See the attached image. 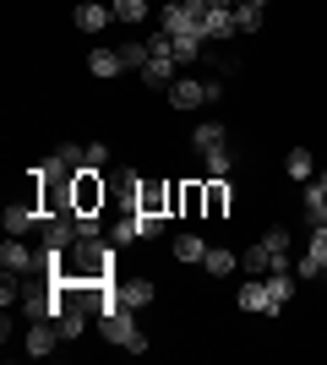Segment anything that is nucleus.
<instances>
[{
    "label": "nucleus",
    "mask_w": 327,
    "mask_h": 365,
    "mask_svg": "<svg viewBox=\"0 0 327 365\" xmlns=\"http://www.w3.org/2000/svg\"><path fill=\"white\" fill-rule=\"evenodd\" d=\"M240 267H246L251 278L262 273H279V267H289V229H267L262 240L251 245L246 257H240Z\"/></svg>",
    "instance_id": "1"
},
{
    "label": "nucleus",
    "mask_w": 327,
    "mask_h": 365,
    "mask_svg": "<svg viewBox=\"0 0 327 365\" xmlns=\"http://www.w3.org/2000/svg\"><path fill=\"white\" fill-rule=\"evenodd\" d=\"M98 338H109V344H120V349H131V354L147 349V338H142V327H137V311H125V305L98 311Z\"/></svg>",
    "instance_id": "2"
},
{
    "label": "nucleus",
    "mask_w": 327,
    "mask_h": 365,
    "mask_svg": "<svg viewBox=\"0 0 327 365\" xmlns=\"http://www.w3.org/2000/svg\"><path fill=\"white\" fill-rule=\"evenodd\" d=\"M38 224H44V191H38V175H33V191L6 207V235H28Z\"/></svg>",
    "instance_id": "3"
},
{
    "label": "nucleus",
    "mask_w": 327,
    "mask_h": 365,
    "mask_svg": "<svg viewBox=\"0 0 327 365\" xmlns=\"http://www.w3.org/2000/svg\"><path fill=\"white\" fill-rule=\"evenodd\" d=\"M104 202H109L104 175L82 164V169H77V180H71V207H77V213H104Z\"/></svg>",
    "instance_id": "4"
},
{
    "label": "nucleus",
    "mask_w": 327,
    "mask_h": 365,
    "mask_svg": "<svg viewBox=\"0 0 327 365\" xmlns=\"http://www.w3.org/2000/svg\"><path fill=\"white\" fill-rule=\"evenodd\" d=\"M137 213H180V185H164V180H142L137 185Z\"/></svg>",
    "instance_id": "5"
},
{
    "label": "nucleus",
    "mask_w": 327,
    "mask_h": 365,
    "mask_svg": "<svg viewBox=\"0 0 327 365\" xmlns=\"http://www.w3.org/2000/svg\"><path fill=\"white\" fill-rule=\"evenodd\" d=\"M213 98H224L218 82H197V76H175L170 82V104L175 109H197V104H213Z\"/></svg>",
    "instance_id": "6"
},
{
    "label": "nucleus",
    "mask_w": 327,
    "mask_h": 365,
    "mask_svg": "<svg viewBox=\"0 0 327 365\" xmlns=\"http://www.w3.org/2000/svg\"><path fill=\"white\" fill-rule=\"evenodd\" d=\"M109 284H115V305L137 311V317L153 305V284H147V278H109Z\"/></svg>",
    "instance_id": "7"
},
{
    "label": "nucleus",
    "mask_w": 327,
    "mask_h": 365,
    "mask_svg": "<svg viewBox=\"0 0 327 365\" xmlns=\"http://www.w3.org/2000/svg\"><path fill=\"white\" fill-rule=\"evenodd\" d=\"M234 33H240L234 11L213 0V6H207V16H202V38H207V44H224V38H234Z\"/></svg>",
    "instance_id": "8"
},
{
    "label": "nucleus",
    "mask_w": 327,
    "mask_h": 365,
    "mask_svg": "<svg viewBox=\"0 0 327 365\" xmlns=\"http://www.w3.org/2000/svg\"><path fill=\"white\" fill-rule=\"evenodd\" d=\"M327 273V224L311 229V240H306V257H300V278H316Z\"/></svg>",
    "instance_id": "9"
},
{
    "label": "nucleus",
    "mask_w": 327,
    "mask_h": 365,
    "mask_svg": "<svg viewBox=\"0 0 327 365\" xmlns=\"http://www.w3.org/2000/svg\"><path fill=\"white\" fill-rule=\"evenodd\" d=\"M55 344H61V327H55V317H44V322H33V327H28V344H22V349L38 360V354H49Z\"/></svg>",
    "instance_id": "10"
},
{
    "label": "nucleus",
    "mask_w": 327,
    "mask_h": 365,
    "mask_svg": "<svg viewBox=\"0 0 327 365\" xmlns=\"http://www.w3.org/2000/svg\"><path fill=\"white\" fill-rule=\"evenodd\" d=\"M109 22H115V6H104V0H82L77 6V28L82 33H104Z\"/></svg>",
    "instance_id": "11"
},
{
    "label": "nucleus",
    "mask_w": 327,
    "mask_h": 365,
    "mask_svg": "<svg viewBox=\"0 0 327 365\" xmlns=\"http://www.w3.org/2000/svg\"><path fill=\"white\" fill-rule=\"evenodd\" d=\"M33 262H38V257H33L28 245H22V240L11 235V240H6V251H0V267H6V278H22V273H33Z\"/></svg>",
    "instance_id": "12"
},
{
    "label": "nucleus",
    "mask_w": 327,
    "mask_h": 365,
    "mask_svg": "<svg viewBox=\"0 0 327 365\" xmlns=\"http://www.w3.org/2000/svg\"><path fill=\"white\" fill-rule=\"evenodd\" d=\"M240 311H256V317H267V311H279V305H273V294H267V284L262 278H251V284H240Z\"/></svg>",
    "instance_id": "13"
},
{
    "label": "nucleus",
    "mask_w": 327,
    "mask_h": 365,
    "mask_svg": "<svg viewBox=\"0 0 327 365\" xmlns=\"http://www.w3.org/2000/svg\"><path fill=\"white\" fill-rule=\"evenodd\" d=\"M88 71H93L98 82H109V76H120V71H125V61H120V49H109V44H98L93 55H88Z\"/></svg>",
    "instance_id": "14"
},
{
    "label": "nucleus",
    "mask_w": 327,
    "mask_h": 365,
    "mask_svg": "<svg viewBox=\"0 0 327 365\" xmlns=\"http://www.w3.org/2000/svg\"><path fill=\"white\" fill-rule=\"evenodd\" d=\"M191 142H197V153L229 148V125H218V120H202V125H197V131H191Z\"/></svg>",
    "instance_id": "15"
},
{
    "label": "nucleus",
    "mask_w": 327,
    "mask_h": 365,
    "mask_svg": "<svg viewBox=\"0 0 327 365\" xmlns=\"http://www.w3.org/2000/svg\"><path fill=\"white\" fill-rule=\"evenodd\" d=\"M229 202H234V185H229V180H207V207H202V218H224V213H229Z\"/></svg>",
    "instance_id": "16"
},
{
    "label": "nucleus",
    "mask_w": 327,
    "mask_h": 365,
    "mask_svg": "<svg viewBox=\"0 0 327 365\" xmlns=\"http://www.w3.org/2000/svg\"><path fill=\"white\" fill-rule=\"evenodd\" d=\"M234 22H240V33H262V22H267V0H246V6H234Z\"/></svg>",
    "instance_id": "17"
},
{
    "label": "nucleus",
    "mask_w": 327,
    "mask_h": 365,
    "mask_svg": "<svg viewBox=\"0 0 327 365\" xmlns=\"http://www.w3.org/2000/svg\"><path fill=\"white\" fill-rule=\"evenodd\" d=\"M284 169H289V180H311V169H316V158H311V148H289V158H284Z\"/></svg>",
    "instance_id": "18"
},
{
    "label": "nucleus",
    "mask_w": 327,
    "mask_h": 365,
    "mask_svg": "<svg viewBox=\"0 0 327 365\" xmlns=\"http://www.w3.org/2000/svg\"><path fill=\"white\" fill-rule=\"evenodd\" d=\"M267 294H273V305H289V294H295V278H289V267H279V273H262Z\"/></svg>",
    "instance_id": "19"
},
{
    "label": "nucleus",
    "mask_w": 327,
    "mask_h": 365,
    "mask_svg": "<svg viewBox=\"0 0 327 365\" xmlns=\"http://www.w3.org/2000/svg\"><path fill=\"white\" fill-rule=\"evenodd\" d=\"M109 6H115V22H125V28L147 22V0H109Z\"/></svg>",
    "instance_id": "20"
},
{
    "label": "nucleus",
    "mask_w": 327,
    "mask_h": 365,
    "mask_svg": "<svg viewBox=\"0 0 327 365\" xmlns=\"http://www.w3.org/2000/svg\"><path fill=\"white\" fill-rule=\"evenodd\" d=\"M202 257H207L202 235H180V240H175V262H202Z\"/></svg>",
    "instance_id": "21"
},
{
    "label": "nucleus",
    "mask_w": 327,
    "mask_h": 365,
    "mask_svg": "<svg viewBox=\"0 0 327 365\" xmlns=\"http://www.w3.org/2000/svg\"><path fill=\"white\" fill-rule=\"evenodd\" d=\"M306 213H311V224H327V191L311 180H306Z\"/></svg>",
    "instance_id": "22"
},
{
    "label": "nucleus",
    "mask_w": 327,
    "mask_h": 365,
    "mask_svg": "<svg viewBox=\"0 0 327 365\" xmlns=\"http://www.w3.org/2000/svg\"><path fill=\"white\" fill-rule=\"evenodd\" d=\"M202 164H207V180H229V148L202 153Z\"/></svg>",
    "instance_id": "23"
},
{
    "label": "nucleus",
    "mask_w": 327,
    "mask_h": 365,
    "mask_svg": "<svg viewBox=\"0 0 327 365\" xmlns=\"http://www.w3.org/2000/svg\"><path fill=\"white\" fill-rule=\"evenodd\" d=\"M202 267H207V273H213V278H224V273H229V267H240V257H229V251H213V245H207Z\"/></svg>",
    "instance_id": "24"
},
{
    "label": "nucleus",
    "mask_w": 327,
    "mask_h": 365,
    "mask_svg": "<svg viewBox=\"0 0 327 365\" xmlns=\"http://www.w3.org/2000/svg\"><path fill=\"white\" fill-rule=\"evenodd\" d=\"M131 213H137V207H131ZM137 235H142V240L164 235V213H137Z\"/></svg>",
    "instance_id": "25"
},
{
    "label": "nucleus",
    "mask_w": 327,
    "mask_h": 365,
    "mask_svg": "<svg viewBox=\"0 0 327 365\" xmlns=\"http://www.w3.org/2000/svg\"><path fill=\"white\" fill-rule=\"evenodd\" d=\"M109 240H115V245H125V240H137V213H125L120 224L109 229Z\"/></svg>",
    "instance_id": "26"
},
{
    "label": "nucleus",
    "mask_w": 327,
    "mask_h": 365,
    "mask_svg": "<svg viewBox=\"0 0 327 365\" xmlns=\"http://www.w3.org/2000/svg\"><path fill=\"white\" fill-rule=\"evenodd\" d=\"M120 61H125V71H131V66H147V38H142V44H120Z\"/></svg>",
    "instance_id": "27"
},
{
    "label": "nucleus",
    "mask_w": 327,
    "mask_h": 365,
    "mask_svg": "<svg viewBox=\"0 0 327 365\" xmlns=\"http://www.w3.org/2000/svg\"><path fill=\"white\" fill-rule=\"evenodd\" d=\"M109 164V148L104 142H88V169H104Z\"/></svg>",
    "instance_id": "28"
},
{
    "label": "nucleus",
    "mask_w": 327,
    "mask_h": 365,
    "mask_svg": "<svg viewBox=\"0 0 327 365\" xmlns=\"http://www.w3.org/2000/svg\"><path fill=\"white\" fill-rule=\"evenodd\" d=\"M218 6H229V11H234V6H246V0H218Z\"/></svg>",
    "instance_id": "29"
}]
</instances>
